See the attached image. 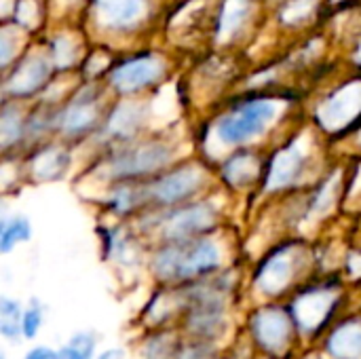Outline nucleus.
Here are the masks:
<instances>
[{
	"instance_id": "obj_22",
	"label": "nucleus",
	"mask_w": 361,
	"mask_h": 359,
	"mask_svg": "<svg viewBox=\"0 0 361 359\" xmlns=\"http://www.w3.org/2000/svg\"><path fill=\"white\" fill-rule=\"evenodd\" d=\"M178 359H212V353H209V349L203 347V345H192V347H188V349H182V351L178 353Z\"/></svg>"
},
{
	"instance_id": "obj_1",
	"label": "nucleus",
	"mask_w": 361,
	"mask_h": 359,
	"mask_svg": "<svg viewBox=\"0 0 361 359\" xmlns=\"http://www.w3.org/2000/svg\"><path fill=\"white\" fill-rule=\"evenodd\" d=\"M296 99L292 91H279L277 87L245 91L220 108V116L207 123L203 138H214L220 146L243 148L264 135L281 116V110Z\"/></svg>"
},
{
	"instance_id": "obj_2",
	"label": "nucleus",
	"mask_w": 361,
	"mask_h": 359,
	"mask_svg": "<svg viewBox=\"0 0 361 359\" xmlns=\"http://www.w3.org/2000/svg\"><path fill=\"white\" fill-rule=\"evenodd\" d=\"M173 146L163 138H137L129 144L108 148L102 159L104 178L110 184L150 180L173 163Z\"/></svg>"
},
{
	"instance_id": "obj_18",
	"label": "nucleus",
	"mask_w": 361,
	"mask_h": 359,
	"mask_svg": "<svg viewBox=\"0 0 361 359\" xmlns=\"http://www.w3.org/2000/svg\"><path fill=\"white\" fill-rule=\"evenodd\" d=\"M32 237V224L25 216H13L2 220L0 229V250L8 254L17 243H23Z\"/></svg>"
},
{
	"instance_id": "obj_19",
	"label": "nucleus",
	"mask_w": 361,
	"mask_h": 359,
	"mask_svg": "<svg viewBox=\"0 0 361 359\" xmlns=\"http://www.w3.org/2000/svg\"><path fill=\"white\" fill-rule=\"evenodd\" d=\"M21 322H23V315H21L19 303H15L11 298H2L0 300V332H2V336L8 341H19V332H23Z\"/></svg>"
},
{
	"instance_id": "obj_25",
	"label": "nucleus",
	"mask_w": 361,
	"mask_h": 359,
	"mask_svg": "<svg viewBox=\"0 0 361 359\" xmlns=\"http://www.w3.org/2000/svg\"><path fill=\"white\" fill-rule=\"evenodd\" d=\"M328 2H330V6H334V8H343V6H349V4L360 2V0H328Z\"/></svg>"
},
{
	"instance_id": "obj_15",
	"label": "nucleus",
	"mask_w": 361,
	"mask_h": 359,
	"mask_svg": "<svg viewBox=\"0 0 361 359\" xmlns=\"http://www.w3.org/2000/svg\"><path fill=\"white\" fill-rule=\"evenodd\" d=\"M336 296L330 290H309L298 296L292 305V317L305 332H315L334 311Z\"/></svg>"
},
{
	"instance_id": "obj_17",
	"label": "nucleus",
	"mask_w": 361,
	"mask_h": 359,
	"mask_svg": "<svg viewBox=\"0 0 361 359\" xmlns=\"http://www.w3.org/2000/svg\"><path fill=\"white\" fill-rule=\"evenodd\" d=\"M328 351L336 359H361V322L353 320L336 328L328 341Z\"/></svg>"
},
{
	"instance_id": "obj_16",
	"label": "nucleus",
	"mask_w": 361,
	"mask_h": 359,
	"mask_svg": "<svg viewBox=\"0 0 361 359\" xmlns=\"http://www.w3.org/2000/svg\"><path fill=\"white\" fill-rule=\"evenodd\" d=\"M68 165L70 152L55 144H42L30 157V171L38 180H57L68 171Z\"/></svg>"
},
{
	"instance_id": "obj_8",
	"label": "nucleus",
	"mask_w": 361,
	"mask_h": 359,
	"mask_svg": "<svg viewBox=\"0 0 361 359\" xmlns=\"http://www.w3.org/2000/svg\"><path fill=\"white\" fill-rule=\"evenodd\" d=\"M108 89L118 95L142 93L150 87H159L167 78V63L161 55L152 51H137L129 55H118L106 74Z\"/></svg>"
},
{
	"instance_id": "obj_3",
	"label": "nucleus",
	"mask_w": 361,
	"mask_h": 359,
	"mask_svg": "<svg viewBox=\"0 0 361 359\" xmlns=\"http://www.w3.org/2000/svg\"><path fill=\"white\" fill-rule=\"evenodd\" d=\"M106 89L95 80L80 85L57 108V135L68 144H78L91 135H97L112 106L106 104Z\"/></svg>"
},
{
	"instance_id": "obj_13",
	"label": "nucleus",
	"mask_w": 361,
	"mask_h": 359,
	"mask_svg": "<svg viewBox=\"0 0 361 359\" xmlns=\"http://www.w3.org/2000/svg\"><path fill=\"white\" fill-rule=\"evenodd\" d=\"M264 171H267V159L258 157V152L250 150L247 146L235 148L220 163V178L231 188H247V184L258 180L262 184Z\"/></svg>"
},
{
	"instance_id": "obj_10",
	"label": "nucleus",
	"mask_w": 361,
	"mask_h": 359,
	"mask_svg": "<svg viewBox=\"0 0 361 359\" xmlns=\"http://www.w3.org/2000/svg\"><path fill=\"white\" fill-rule=\"evenodd\" d=\"M4 93L13 99L21 102L47 91L53 78L59 74L49 49L36 53H23L19 61H15L13 70H4Z\"/></svg>"
},
{
	"instance_id": "obj_5",
	"label": "nucleus",
	"mask_w": 361,
	"mask_h": 359,
	"mask_svg": "<svg viewBox=\"0 0 361 359\" xmlns=\"http://www.w3.org/2000/svg\"><path fill=\"white\" fill-rule=\"evenodd\" d=\"M220 267V250L209 237L165 243L154 258V271L167 281H192Z\"/></svg>"
},
{
	"instance_id": "obj_20",
	"label": "nucleus",
	"mask_w": 361,
	"mask_h": 359,
	"mask_svg": "<svg viewBox=\"0 0 361 359\" xmlns=\"http://www.w3.org/2000/svg\"><path fill=\"white\" fill-rule=\"evenodd\" d=\"M95 349V339L89 332H80L70 339L68 345L59 351V359H91Z\"/></svg>"
},
{
	"instance_id": "obj_12",
	"label": "nucleus",
	"mask_w": 361,
	"mask_h": 359,
	"mask_svg": "<svg viewBox=\"0 0 361 359\" xmlns=\"http://www.w3.org/2000/svg\"><path fill=\"white\" fill-rule=\"evenodd\" d=\"M300 243L292 241L277 248L258 269L256 284L264 294H279L283 292L292 279L296 277L300 264Z\"/></svg>"
},
{
	"instance_id": "obj_4",
	"label": "nucleus",
	"mask_w": 361,
	"mask_h": 359,
	"mask_svg": "<svg viewBox=\"0 0 361 359\" xmlns=\"http://www.w3.org/2000/svg\"><path fill=\"white\" fill-rule=\"evenodd\" d=\"M207 178L209 169L201 163L169 167L150 180H140L142 205L148 212H161L190 203L197 195L203 193Z\"/></svg>"
},
{
	"instance_id": "obj_24",
	"label": "nucleus",
	"mask_w": 361,
	"mask_h": 359,
	"mask_svg": "<svg viewBox=\"0 0 361 359\" xmlns=\"http://www.w3.org/2000/svg\"><path fill=\"white\" fill-rule=\"evenodd\" d=\"M97 359H123V351L121 349H110V351L102 353Z\"/></svg>"
},
{
	"instance_id": "obj_7",
	"label": "nucleus",
	"mask_w": 361,
	"mask_h": 359,
	"mask_svg": "<svg viewBox=\"0 0 361 359\" xmlns=\"http://www.w3.org/2000/svg\"><path fill=\"white\" fill-rule=\"evenodd\" d=\"M311 165L313 154L309 138H305V133H294L267 157V171L260 188L269 193L305 190L302 182Z\"/></svg>"
},
{
	"instance_id": "obj_9",
	"label": "nucleus",
	"mask_w": 361,
	"mask_h": 359,
	"mask_svg": "<svg viewBox=\"0 0 361 359\" xmlns=\"http://www.w3.org/2000/svg\"><path fill=\"white\" fill-rule=\"evenodd\" d=\"M218 224V209L209 201H190L178 207L152 212V226L165 243L188 241L207 235Z\"/></svg>"
},
{
	"instance_id": "obj_14",
	"label": "nucleus",
	"mask_w": 361,
	"mask_h": 359,
	"mask_svg": "<svg viewBox=\"0 0 361 359\" xmlns=\"http://www.w3.org/2000/svg\"><path fill=\"white\" fill-rule=\"evenodd\" d=\"M252 330L256 341L271 353H281L292 336L290 313L279 307H267L258 311L252 320Z\"/></svg>"
},
{
	"instance_id": "obj_21",
	"label": "nucleus",
	"mask_w": 361,
	"mask_h": 359,
	"mask_svg": "<svg viewBox=\"0 0 361 359\" xmlns=\"http://www.w3.org/2000/svg\"><path fill=\"white\" fill-rule=\"evenodd\" d=\"M42 324V309L36 300L30 303L27 311L23 313V322H21V328H23V336L25 339H34L38 334V328Z\"/></svg>"
},
{
	"instance_id": "obj_6",
	"label": "nucleus",
	"mask_w": 361,
	"mask_h": 359,
	"mask_svg": "<svg viewBox=\"0 0 361 359\" xmlns=\"http://www.w3.org/2000/svg\"><path fill=\"white\" fill-rule=\"evenodd\" d=\"M165 0H89L91 19L104 34L127 38L150 28Z\"/></svg>"
},
{
	"instance_id": "obj_23",
	"label": "nucleus",
	"mask_w": 361,
	"mask_h": 359,
	"mask_svg": "<svg viewBox=\"0 0 361 359\" xmlns=\"http://www.w3.org/2000/svg\"><path fill=\"white\" fill-rule=\"evenodd\" d=\"M25 359H59V353H53L47 347H36L25 355Z\"/></svg>"
},
{
	"instance_id": "obj_11",
	"label": "nucleus",
	"mask_w": 361,
	"mask_h": 359,
	"mask_svg": "<svg viewBox=\"0 0 361 359\" xmlns=\"http://www.w3.org/2000/svg\"><path fill=\"white\" fill-rule=\"evenodd\" d=\"M148 121V106L142 102H121L114 104L97 131L99 140L108 146H123L142 135V129Z\"/></svg>"
}]
</instances>
